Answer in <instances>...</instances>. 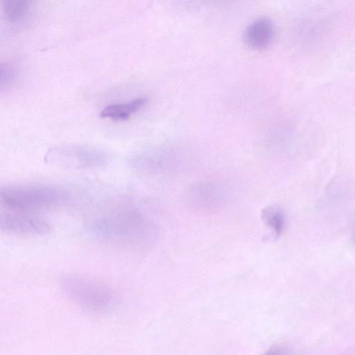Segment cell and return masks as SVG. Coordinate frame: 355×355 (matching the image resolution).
Returning a JSON list of instances; mask_svg holds the SVG:
<instances>
[{"label":"cell","mask_w":355,"mask_h":355,"mask_svg":"<svg viewBox=\"0 0 355 355\" xmlns=\"http://www.w3.org/2000/svg\"><path fill=\"white\" fill-rule=\"evenodd\" d=\"M92 234L99 241L117 247L144 250L154 243L155 225L137 212H124L98 218L89 226Z\"/></svg>","instance_id":"obj_1"},{"label":"cell","mask_w":355,"mask_h":355,"mask_svg":"<svg viewBox=\"0 0 355 355\" xmlns=\"http://www.w3.org/2000/svg\"><path fill=\"white\" fill-rule=\"evenodd\" d=\"M64 295L81 310L93 314L110 311L116 304L115 292L107 284L85 275H67L60 281Z\"/></svg>","instance_id":"obj_2"},{"label":"cell","mask_w":355,"mask_h":355,"mask_svg":"<svg viewBox=\"0 0 355 355\" xmlns=\"http://www.w3.org/2000/svg\"><path fill=\"white\" fill-rule=\"evenodd\" d=\"M1 200L7 207L18 211H32L62 204L66 195L49 187H15L1 192Z\"/></svg>","instance_id":"obj_3"},{"label":"cell","mask_w":355,"mask_h":355,"mask_svg":"<svg viewBox=\"0 0 355 355\" xmlns=\"http://www.w3.org/2000/svg\"><path fill=\"white\" fill-rule=\"evenodd\" d=\"M1 230L20 235H44L51 231V225L44 219L22 214H5L0 220Z\"/></svg>","instance_id":"obj_4"},{"label":"cell","mask_w":355,"mask_h":355,"mask_svg":"<svg viewBox=\"0 0 355 355\" xmlns=\"http://www.w3.org/2000/svg\"><path fill=\"white\" fill-rule=\"evenodd\" d=\"M275 34L273 22L268 18L261 17L253 21L245 28L243 40L251 49L263 50L271 44Z\"/></svg>","instance_id":"obj_5"},{"label":"cell","mask_w":355,"mask_h":355,"mask_svg":"<svg viewBox=\"0 0 355 355\" xmlns=\"http://www.w3.org/2000/svg\"><path fill=\"white\" fill-rule=\"evenodd\" d=\"M35 0H1V9L6 19L13 24H21L31 15Z\"/></svg>","instance_id":"obj_6"},{"label":"cell","mask_w":355,"mask_h":355,"mask_svg":"<svg viewBox=\"0 0 355 355\" xmlns=\"http://www.w3.org/2000/svg\"><path fill=\"white\" fill-rule=\"evenodd\" d=\"M146 103V98H137L125 103L110 105L101 110L100 117L114 121H125L144 107Z\"/></svg>","instance_id":"obj_7"},{"label":"cell","mask_w":355,"mask_h":355,"mask_svg":"<svg viewBox=\"0 0 355 355\" xmlns=\"http://www.w3.org/2000/svg\"><path fill=\"white\" fill-rule=\"evenodd\" d=\"M191 191L193 197L197 199L199 203L208 204V205L220 202L222 196L221 189L209 182L196 184L192 187Z\"/></svg>","instance_id":"obj_8"},{"label":"cell","mask_w":355,"mask_h":355,"mask_svg":"<svg viewBox=\"0 0 355 355\" xmlns=\"http://www.w3.org/2000/svg\"><path fill=\"white\" fill-rule=\"evenodd\" d=\"M261 218L275 236L277 237L282 234L285 225V216L280 207L270 205L265 207L261 211Z\"/></svg>","instance_id":"obj_9"},{"label":"cell","mask_w":355,"mask_h":355,"mask_svg":"<svg viewBox=\"0 0 355 355\" xmlns=\"http://www.w3.org/2000/svg\"><path fill=\"white\" fill-rule=\"evenodd\" d=\"M204 3L215 5L227 4L235 1L236 0H200Z\"/></svg>","instance_id":"obj_10"}]
</instances>
